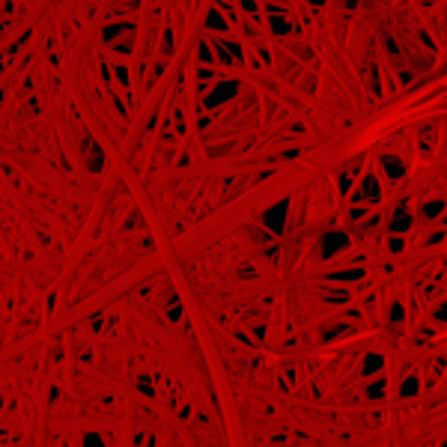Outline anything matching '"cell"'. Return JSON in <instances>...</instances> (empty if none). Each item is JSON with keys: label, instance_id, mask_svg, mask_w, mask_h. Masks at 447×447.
Listing matches in <instances>:
<instances>
[{"label": "cell", "instance_id": "1", "mask_svg": "<svg viewBox=\"0 0 447 447\" xmlns=\"http://www.w3.org/2000/svg\"><path fill=\"white\" fill-rule=\"evenodd\" d=\"M236 93H239V81H221V84L206 96V107L215 110V107H221L224 101H230Z\"/></svg>", "mask_w": 447, "mask_h": 447}, {"label": "cell", "instance_id": "2", "mask_svg": "<svg viewBox=\"0 0 447 447\" xmlns=\"http://www.w3.org/2000/svg\"><path fill=\"white\" fill-rule=\"evenodd\" d=\"M286 212H289V200L283 197V200H277V203H274V209H269V212L263 215L266 230L280 233V230H283V224H286Z\"/></svg>", "mask_w": 447, "mask_h": 447}, {"label": "cell", "instance_id": "3", "mask_svg": "<svg viewBox=\"0 0 447 447\" xmlns=\"http://www.w3.org/2000/svg\"><path fill=\"white\" fill-rule=\"evenodd\" d=\"M215 51L221 54L224 66H239L242 63V45L233 39H215Z\"/></svg>", "mask_w": 447, "mask_h": 447}, {"label": "cell", "instance_id": "4", "mask_svg": "<svg viewBox=\"0 0 447 447\" xmlns=\"http://www.w3.org/2000/svg\"><path fill=\"white\" fill-rule=\"evenodd\" d=\"M349 245V236L346 233H340V230H334V233H328L325 239H322V250H319V256L322 259H328V256H334L340 248H346Z\"/></svg>", "mask_w": 447, "mask_h": 447}, {"label": "cell", "instance_id": "5", "mask_svg": "<svg viewBox=\"0 0 447 447\" xmlns=\"http://www.w3.org/2000/svg\"><path fill=\"white\" fill-rule=\"evenodd\" d=\"M361 197H364L367 203H379V200H382V188H379V182H376V176H372V173H367V176H364Z\"/></svg>", "mask_w": 447, "mask_h": 447}, {"label": "cell", "instance_id": "6", "mask_svg": "<svg viewBox=\"0 0 447 447\" xmlns=\"http://www.w3.org/2000/svg\"><path fill=\"white\" fill-rule=\"evenodd\" d=\"M412 224H415V218L408 215L405 206H399L397 215H394V221H391V233H405V230H412Z\"/></svg>", "mask_w": 447, "mask_h": 447}, {"label": "cell", "instance_id": "7", "mask_svg": "<svg viewBox=\"0 0 447 447\" xmlns=\"http://www.w3.org/2000/svg\"><path fill=\"white\" fill-rule=\"evenodd\" d=\"M379 161H382V167H385V173H388L391 179H402V176H405V164H402L397 155H388V152H385Z\"/></svg>", "mask_w": 447, "mask_h": 447}, {"label": "cell", "instance_id": "8", "mask_svg": "<svg viewBox=\"0 0 447 447\" xmlns=\"http://www.w3.org/2000/svg\"><path fill=\"white\" fill-rule=\"evenodd\" d=\"M385 367V358L382 355H364L361 361V376H372V372H379Z\"/></svg>", "mask_w": 447, "mask_h": 447}, {"label": "cell", "instance_id": "9", "mask_svg": "<svg viewBox=\"0 0 447 447\" xmlns=\"http://www.w3.org/2000/svg\"><path fill=\"white\" fill-rule=\"evenodd\" d=\"M269 27H272V33H274V36H289L292 30H298V27H292L283 15H272V18H269Z\"/></svg>", "mask_w": 447, "mask_h": 447}, {"label": "cell", "instance_id": "10", "mask_svg": "<svg viewBox=\"0 0 447 447\" xmlns=\"http://www.w3.org/2000/svg\"><path fill=\"white\" fill-rule=\"evenodd\" d=\"M367 272L361 269V266H355V269H346V272H334L328 280H337V283H349V280H361Z\"/></svg>", "mask_w": 447, "mask_h": 447}, {"label": "cell", "instance_id": "11", "mask_svg": "<svg viewBox=\"0 0 447 447\" xmlns=\"http://www.w3.org/2000/svg\"><path fill=\"white\" fill-rule=\"evenodd\" d=\"M206 30H221L227 33V21H224V15L218 9H209V18H206Z\"/></svg>", "mask_w": 447, "mask_h": 447}, {"label": "cell", "instance_id": "12", "mask_svg": "<svg viewBox=\"0 0 447 447\" xmlns=\"http://www.w3.org/2000/svg\"><path fill=\"white\" fill-rule=\"evenodd\" d=\"M90 152H93V158H90V170H93V173H101V170H104V152H101V146H99V143H93Z\"/></svg>", "mask_w": 447, "mask_h": 447}, {"label": "cell", "instance_id": "13", "mask_svg": "<svg viewBox=\"0 0 447 447\" xmlns=\"http://www.w3.org/2000/svg\"><path fill=\"white\" fill-rule=\"evenodd\" d=\"M367 81H370V93L372 96H382V84H379V72H376V66H367Z\"/></svg>", "mask_w": 447, "mask_h": 447}, {"label": "cell", "instance_id": "14", "mask_svg": "<svg viewBox=\"0 0 447 447\" xmlns=\"http://www.w3.org/2000/svg\"><path fill=\"white\" fill-rule=\"evenodd\" d=\"M423 218H438L441 212H444V200H429V203H423Z\"/></svg>", "mask_w": 447, "mask_h": 447}, {"label": "cell", "instance_id": "15", "mask_svg": "<svg viewBox=\"0 0 447 447\" xmlns=\"http://www.w3.org/2000/svg\"><path fill=\"white\" fill-rule=\"evenodd\" d=\"M123 30H128V33H131V30H134V24H131V21H120V24L104 27V39H114V36H117V33H123Z\"/></svg>", "mask_w": 447, "mask_h": 447}, {"label": "cell", "instance_id": "16", "mask_svg": "<svg viewBox=\"0 0 447 447\" xmlns=\"http://www.w3.org/2000/svg\"><path fill=\"white\" fill-rule=\"evenodd\" d=\"M418 388H421V382H418V376H408V379L402 382V388H399V394H402V397H415V394H418Z\"/></svg>", "mask_w": 447, "mask_h": 447}, {"label": "cell", "instance_id": "17", "mask_svg": "<svg viewBox=\"0 0 447 447\" xmlns=\"http://www.w3.org/2000/svg\"><path fill=\"white\" fill-rule=\"evenodd\" d=\"M337 334H352V328H346V325H331V328H325L322 331V340L328 343V340H334Z\"/></svg>", "mask_w": 447, "mask_h": 447}, {"label": "cell", "instance_id": "18", "mask_svg": "<svg viewBox=\"0 0 447 447\" xmlns=\"http://www.w3.org/2000/svg\"><path fill=\"white\" fill-rule=\"evenodd\" d=\"M367 397H370V399H382V397H385V382L379 379V382L367 385Z\"/></svg>", "mask_w": 447, "mask_h": 447}, {"label": "cell", "instance_id": "19", "mask_svg": "<svg viewBox=\"0 0 447 447\" xmlns=\"http://www.w3.org/2000/svg\"><path fill=\"white\" fill-rule=\"evenodd\" d=\"M388 316H391V322H402V316H405L402 304H399V301H394V304H391V313H388Z\"/></svg>", "mask_w": 447, "mask_h": 447}, {"label": "cell", "instance_id": "20", "mask_svg": "<svg viewBox=\"0 0 447 447\" xmlns=\"http://www.w3.org/2000/svg\"><path fill=\"white\" fill-rule=\"evenodd\" d=\"M137 388H140V394H143V397H152V394H155V391H152V382H149V376H140Z\"/></svg>", "mask_w": 447, "mask_h": 447}, {"label": "cell", "instance_id": "21", "mask_svg": "<svg viewBox=\"0 0 447 447\" xmlns=\"http://www.w3.org/2000/svg\"><path fill=\"white\" fill-rule=\"evenodd\" d=\"M325 298H328L331 304H340V301L346 304V301H349V295H346V292H325Z\"/></svg>", "mask_w": 447, "mask_h": 447}, {"label": "cell", "instance_id": "22", "mask_svg": "<svg viewBox=\"0 0 447 447\" xmlns=\"http://www.w3.org/2000/svg\"><path fill=\"white\" fill-rule=\"evenodd\" d=\"M197 57H200V63H209V60H212V54H209V45H206V42H200V45H197Z\"/></svg>", "mask_w": 447, "mask_h": 447}, {"label": "cell", "instance_id": "23", "mask_svg": "<svg viewBox=\"0 0 447 447\" xmlns=\"http://www.w3.org/2000/svg\"><path fill=\"white\" fill-rule=\"evenodd\" d=\"M161 51H164V54L173 51V30H164V45H161Z\"/></svg>", "mask_w": 447, "mask_h": 447}, {"label": "cell", "instance_id": "24", "mask_svg": "<svg viewBox=\"0 0 447 447\" xmlns=\"http://www.w3.org/2000/svg\"><path fill=\"white\" fill-rule=\"evenodd\" d=\"M337 188H340V194H349V191H352V179H349L346 173L340 176V185H337Z\"/></svg>", "mask_w": 447, "mask_h": 447}, {"label": "cell", "instance_id": "25", "mask_svg": "<svg viewBox=\"0 0 447 447\" xmlns=\"http://www.w3.org/2000/svg\"><path fill=\"white\" fill-rule=\"evenodd\" d=\"M167 316H170V319L176 322V319L182 316V304H179V301H176V304H170V313H167Z\"/></svg>", "mask_w": 447, "mask_h": 447}, {"label": "cell", "instance_id": "26", "mask_svg": "<svg viewBox=\"0 0 447 447\" xmlns=\"http://www.w3.org/2000/svg\"><path fill=\"white\" fill-rule=\"evenodd\" d=\"M388 248H391V253H399V250L405 248V245H402L399 239H391V242H388Z\"/></svg>", "mask_w": 447, "mask_h": 447}, {"label": "cell", "instance_id": "27", "mask_svg": "<svg viewBox=\"0 0 447 447\" xmlns=\"http://www.w3.org/2000/svg\"><path fill=\"white\" fill-rule=\"evenodd\" d=\"M444 313H447V304H438V307H435V313H432V319L444 322Z\"/></svg>", "mask_w": 447, "mask_h": 447}, {"label": "cell", "instance_id": "28", "mask_svg": "<svg viewBox=\"0 0 447 447\" xmlns=\"http://www.w3.org/2000/svg\"><path fill=\"white\" fill-rule=\"evenodd\" d=\"M117 78H120L125 87H128V72H125V66H117Z\"/></svg>", "mask_w": 447, "mask_h": 447}, {"label": "cell", "instance_id": "29", "mask_svg": "<svg viewBox=\"0 0 447 447\" xmlns=\"http://www.w3.org/2000/svg\"><path fill=\"white\" fill-rule=\"evenodd\" d=\"M385 45H388V51H391V54H394V57H397V54H399V48H397V42H394V39H391V36H388V39H385Z\"/></svg>", "mask_w": 447, "mask_h": 447}, {"label": "cell", "instance_id": "30", "mask_svg": "<svg viewBox=\"0 0 447 447\" xmlns=\"http://www.w3.org/2000/svg\"><path fill=\"white\" fill-rule=\"evenodd\" d=\"M349 218H352V221H361V218H364V209H361V206H355V209L349 212Z\"/></svg>", "mask_w": 447, "mask_h": 447}, {"label": "cell", "instance_id": "31", "mask_svg": "<svg viewBox=\"0 0 447 447\" xmlns=\"http://www.w3.org/2000/svg\"><path fill=\"white\" fill-rule=\"evenodd\" d=\"M441 239H444V230H438V233H432V236H429V245H438Z\"/></svg>", "mask_w": 447, "mask_h": 447}, {"label": "cell", "instance_id": "32", "mask_svg": "<svg viewBox=\"0 0 447 447\" xmlns=\"http://www.w3.org/2000/svg\"><path fill=\"white\" fill-rule=\"evenodd\" d=\"M421 42H423V45H429V48H432V51H435V45H432V39H429V36H426V33H423V30H421Z\"/></svg>", "mask_w": 447, "mask_h": 447}, {"label": "cell", "instance_id": "33", "mask_svg": "<svg viewBox=\"0 0 447 447\" xmlns=\"http://www.w3.org/2000/svg\"><path fill=\"white\" fill-rule=\"evenodd\" d=\"M117 51H120V54H128V51H131V42H123V45H117Z\"/></svg>", "mask_w": 447, "mask_h": 447}]
</instances>
